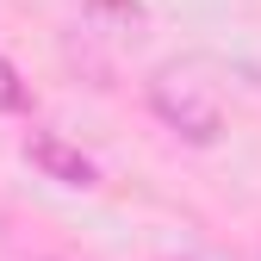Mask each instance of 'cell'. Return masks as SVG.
Segmentation results:
<instances>
[{
    "instance_id": "1",
    "label": "cell",
    "mask_w": 261,
    "mask_h": 261,
    "mask_svg": "<svg viewBox=\"0 0 261 261\" xmlns=\"http://www.w3.org/2000/svg\"><path fill=\"white\" fill-rule=\"evenodd\" d=\"M143 93H149V112L174 137H187V143H218L224 137V100L193 62H162Z\"/></svg>"
},
{
    "instance_id": "4",
    "label": "cell",
    "mask_w": 261,
    "mask_h": 261,
    "mask_svg": "<svg viewBox=\"0 0 261 261\" xmlns=\"http://www.w3.org/2000/svg\"><path fill=\"white\" fill-rule=\"evenodd\" d=\"M25 106H31V87H25V75L13 69V62L0 56V118H7V112H25Z\"/></svg>"
},
{
    "instance_id": "2",
    "label": "cell",
    "mask_w": 261,
    "mask_h": 261,
    "mask_svg": "<svg viewBox=\"0 0 261 261\" xmlns=\"http://www.w3.org/2000/svg\"><path fill=\"white\" fill-rule=\"evenodd\" d=\"M19 149H25V162H31L44 180L69 187V193H93V187H100V162H93L81 143H69L62 130H25Z\"/></svg>"
},
{
    "instance_id": "3",
    "label": "cell",
    "mask_w": 261,
    "mask_h": 261,
    "mask_svg": "<svg viewBox=\"0 0 261 261\" xmlns=\"http://www.w3.org/2000/svg\"><path fill=\"white\" fill-rule=\"evenodd\" d=\"M87 13L93 19H112V31H130V38H137V31H143V0H87Z\"/></svg>"
}]
</instances>
